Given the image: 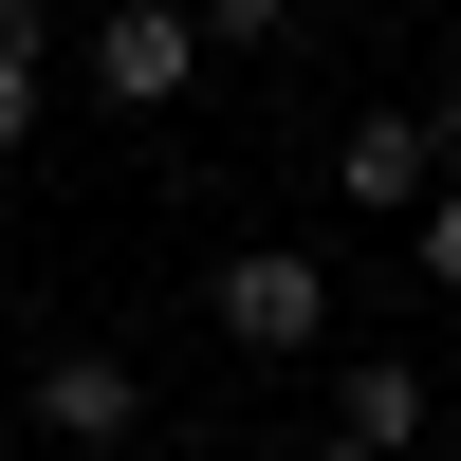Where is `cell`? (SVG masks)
Segmentation results:
<instances>
[{
    "label": "cell",
    "instance_id": "cell-1",
    "mask_svg": "<svg viewBox=\"0 0 461 461\" xmlns=\"http://www.w3.org/2000/svg\"><path fill=\"white\" fill-rule=\"evenodd\" d=\"M185 74H203V0H111L93 19V93L111 111H167Z\"/></svg>",
    "mask_w": 461,
    "mask_h": 461
},
{
    "label": "cell",
    "instance_id": "cell-2",
    "mask_svg": "<svg viewBox=\"0 0 461 461\" xmlns=\"http://www.w3.org/2000/svg\"><path fill=\"white\" fill-rule=\"evenodd\" d=\"M443 167H461V111H351V130H332V185H351V203H425Z\"/></svg>",
    "mask_w": 461,
    "mask_h": 461
},
{
    "label": "cell",
    "instance_id": "cell-3",
    "mask_svg": "<svg viewBox=\"0 0 461 461\" xmlns=\"http://www.w3.org/2000/svg\"><path fill=\"white\" fill-rule=\"evenodd\" d=\"M314 314H332L314 258H221V332H240V351H314Z\"/></svg>",
    "mask_w": 461,
    "mask_h": 461
},
{
    "label": "cell",
    "instance_id": "cell-4",
    "mask_svg": "<svg viewBox=\"0 0 461 461\" xmlns=\"http://www.w3.org/2000/svg\"><path fill=\"white\" fill-rule=\"evenodd\" d=\"M37 425H56V443H93V461H111V443H130V425H148V388H130V369H111V351H56V369H37Z\"/></svg>",
    "mask_w": 461,
    "mask_h": 461
},
{
    "label": "cell",
    "instance_id": "cell-5",
    "mask_svg": "<svg viewBox=\"0 0 461 461\" xmlns=\"http://www.w3.org/2000/svg\"><path fill=\"white\" fill-rule=\"evenodd\" d=\"M332 425H351V443H369V461H388V443H406V425H425V369H388V351H369V369H351V406H332Z\"/></svg>",
    "mask_w": 461,
    "mask_h": 461
},
{
    "label": "cell",
    "instance_id": "cell-6",
    "mask_svg": "<svg viewBox=\"0 0 461 461\" xmlns=\"http://www.w3.org/2000/svg\"><path fill=\"white\" fill-rule=\"evenodd\" d=\"M37 111H56V74H37V56H0V148H37Z\"/></svg>",
    "mask_w": 461,
    "mask_h": 461
},
{
    "label": "cell",
    "instance_id": "cell-7",
    "mask_svg": "<svg viewBox=\"0 0 461 461\" xmlns=\"http://www.w3.org/2000/svg\"><path fill=\"white\" fill-rule=\"evenodd\" d=\"M425 277L461 295V185H443V203H425Z\"/></svg>",
    "mask_w": 461,
    "mask_h": 461
},
{
    "label": "cell",
    "instance_id": "cell-8",
    "mask_svg": "<svg viewBox=\"0 0 461 461\" xmlns=\"http://www.w3.org/2000/svg\"><path fill=\"white\" fill-rule=\"evenodd\" d=\"M295 19V0H203V37H277Z\"/></svg>",
    "mask_w": 461,
    "mask_h": 461
},
{
    "label": "cell",
    "instance_id": "cell-9",
    "mask_svg": "<svg viewBox=\"0 0 461 461\" xmlns=\"http://www.w3.org/2000/svg\"><path fill=\"white\" fill-rule=\"evenodd\" d=\"M37 37H56V0H0V56H37Z\"/></svg>",
    "mask_w": 461,
    "mask_h": 461
},
{
    "label": "cell",
    "instance_id": "cell-10",
    "mask_svg": "<svg viewBox=\"0 0 461 461\" xmlns=\"http://www.w3.org/2000/svg\"><path fill=\"white\" fill-rule=\"evenodd\" d=\"M314 461H369V443H351V425H332V443H314Z\"/></svg>",
    "mask_w": 461,
    "mask_h": 461
}]
</instances>
